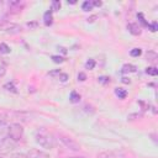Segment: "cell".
<instances>
[{"instance_id": "cell-1", "label": "cell", "mask_w": 158, "mask_h": 158, "mask_svg": "<svg viewBox=\"0 0 158 158\" xmlns=\"http://www.w3.org/2000/svg\"><path fill=\"white\" fill-rule=\"evenodd\" d=\"M36 142L47 149H52L56 146V138L52 132L47 131L46 129H40L36 132Z\"/></svg>"}, {"instance_id": "cell-2", "label": "cell", "mask_w": 158, "mask_h": 158, "mask_svg": "<svg viewBox=\"0 0 158 158\" xmlns=\"http://www.w3.org/2000/svg\"><path fill=\"white\" fill-rule=\"evenodd\" d=\"M8 133L12 141L17 142L24 137V127L20 124H11L8 127Z\"/></svg>"}, {"instance_id": "cell-3", "label": "cell", "mask_w": 158, "mask_h": 158, "mask_svg": "<svg viewBox=\"0 0 158 158\" xmlns=\"http://www.w3.org/2000/svg\"><path fill=\"white\" fill-rule=\"evenodd\" d=\"M15 147H16V142L12 141L9 136L0 140V154H8L11 151H14Z\"/></svg>"}, {"instance_id": "cell-4", "label": "cell", "mask_w": 158, "mask_h": 158, "mask_svg": "<svg viewBox=\"0 0 158 158\" xmlns=\"http://www.w3.org/2000/svg\"><path fill=\"white\" fill-rule=\"evenodd\" d=\"M59 140L62 141V143L67 147V148H69V149H72V151H79L81 149V145H79L74 138H72V137H69V136H66V135H59Z\"/></svg>"}, {"instance_id": "cell-5", "label": "cell", "mask_w": 158, "mask_h": 158, "mask_svg": "<svg viewBox=\"0 0 158 158\" xmlns=\"http://www.w3.org/2000/svg\"><path fill=\"white\" fill-rule=\"evenodd\" d=\"M27 158H50V154L43 152V151H40V149H30L29 153L26 154Z\"/></svg>"}, {"instance_id": "cell-6", "label": "cell", "mask_w": 158, "mask_h": 158, "mask_svg": "<svg viewBox=\"0 0 158 158\" xmlns=\"http://www.w3.org/2000/svg\"><path fill=\"white\" fill-rule=\"evenodd\" d=\"M22 9H24V3H20V2L10 3V12L11 14H19Z\"/></svg>"}, {"instance_id": "cell-7", "label": "cell", "mask_w": 158, "mask_h": 158, "mask_svg": "<svg viewBox=\"0 0 158 158\" xmlns=\"http://www.w3.org/2000/svg\"><path fill=\"white\" fill-rule=\"evenodd\" d=\"M127 29H129V31H130L132 35H135V36H137V35L141 33V27L138 26L137 24H129Z\"/></svg>"}, {"instance_id": "cell-8", "label": "cell", "mask_w": 158, "mask_h": 158, "mask_svg": "<svg viewBox=\"0 0 158 158\" xmlns=\"http://www.w3.org/2000/svg\"><path fill=\"white\" fill-rule=\"evenodd\" d=\"M52 11L51 10H48V11H46L45 12V15H43V20H45V25L46 26H50L51 24H52Z\"/></svg>"}, {"instance_id": "cell-9", "label": "cell", "mask_w": 158, "mask_h": 158, "mask_svg": "<svg viewBox=\"0 0 158 158\" xmlns=\"http://www.w3.org/2000/svg\"><path fill=\"white\" fill-rule=\"evenodd\" d=\"M20 30V26L19 25H15V24H10L8 27H5V31L6 32H9V33H16V32H19Z\"/></svg>"}, {"instance_id": "cell-10", "label": "cell", "mask_w": 158, "mask_h": 158, "mask_svg": "<svg viewBox=\"0 0 158 158\" xmlns=\"http://www.w3.org/2000/svg\"><path fill=\"white\" fill-rule=\"evenodd\" d=\"M69 100H70V103L77 104V103L81 101V95H79L77 91H72V93H70V96H69Z\"/></svg>"}, {"instance_id": "cell-11", "label": "cell", "mask_w": 158, "mask_h": 158, "mask_svg": "<svg viewBox=\"0 0 158 158\" xmlns=\"http://www.w3.org/2000/svg\"><path fill=\"white\" fill-rule=\"evenodd\" d=\"M115 94H116V96H118V99H125L127 96V91L125 89H122V88L115 89Z\"/></svg>"}, {"instance_id": "cell-12", "label": "cell", "mask_w": 158, "mask_h": 158, "mask_svg": "<svg viewBox=\"0 0 158 158\" xmlns=\"http://www.w3.org/2000/svg\"><path fill=\"white\" fill-rule=\"evenodd\" d=\"M136 70V68L132 66V64H125L124 67H122V69H121V73H124V74H126V73H130V72H135Z\"/></svg>"}, {"instance_id": "cell-13", "label": "cell", "mask_w": 158, "mask_h": 158, "mask_svg": "<svg viewBox=\"0 0 158 158\" xmlns=\"http://www.w3.org/2000/svg\"><path fill=\"white\" fill-rule=\"evenodd\" d=\"M82 9L84 11H90L93 9V3L91 2H84L83 5H82Z\"/></svg>"}, {"instance_id": "cell-14", "label": "cell", "mask_w": 158, "mask_h": 158, "mask_svg": "<svg viewBox=\"0 0 158 158\" xmlns=\"http://www.w3.org/2000/svg\"><path fill=\"white\" fill-rule=\"evenodd\" d=\"M130 54L132 57H140L142 54V51H141V48H132L131 52H130Z\"/></svg>"}, {"instance_id": "cell-15", "label": "cell", "mask_w": 158, "mask_h": 158, "mask_svg": "<svg viewBox=\"0 0 158 158\" xmlns=\"http://www.w3.org/2000/svg\"><path fill=\"white\" fill-rule=\"evenodd\" d=\"M146 73H147L148 75L154 77V75H157V74H158V70H157V68H154V67H149V68H147V69H146Z\"/></svg>"}, {"instance_id": "cell-16", "label": "cell", "mask_w": 158, "mask_h": 158, "mask_svg": "<svg viewBox=\"0 0 158 158\" xmlns=\"http://www.w3.org/2000/svg\"><path fill=\"white\" fill-rule=\"evenodd\" d=\"M59 9H61V2H58V0L52 2V10L53 11H58Z\"/></svg>"}, {"instance_id": "cell-17", "label": "cell", "mask_w": 158, "mask_h": 158, "mask_svg": "<svg viewBox=\"0 0 158 158\" xmlns=\"http://www.w3.org/2000/svg\"><path fill=\"white\" fill-rule=\"evenodd\" d=\"M94 67H95V61H94V59H89V61H87V63H85V68L87 69H94Z\"/></svg>"}, {"instance_id": "cell-18", "label": "cell", "mask_w": 158, "mask_h": 158, "mask_svg": "<svg viewBox=\"0 0 158 158\" xmlns=\"http://www.w3.org/2000/svg\"><path fill=\"white\" fill-rule=\"evenodd\" d=\"M0 52H2V53H9L10 52V47L8 45H5V43H2V45H0Z\"/></svg>"}, {"instance_id": "cell-19", "label": "cell", "mask_w": 158, "mask_h": 158, "mask_svg": "<svg viewBox=\"0 0 158 158\" xmlns=\"http://www.w3.org/2000/svg\"><path fill=\"white\" fill-rule=\"evenodd\" d=\"M156 58H157V54L154 52H148L147 53V59H148V61L153 62V61H156Z\"/></svg>"}, {"instance_id": "cell-20", "label": "cell", "mask_w": 158, "mask_h": 158, "mask_svg": "<svg viewBox=\"0 0 158 158\" xmlns=\"http://www.w3.org/2000/svg\"><path fill=\"white\" fill-rule=\"evenodd\" d=\"M99 83H101V84H106V83H109L110 82V78L109 77H99Z\"/></svg>"}, {"instance_id": "cell-21", "label": "cell", "mask_w": 158, "mask_h": 158, "mask_svg": "<svg viewBox=\"0 0 158 158\" xmlns=\"http://www.w3.org/2000/svg\"><path fill=\"white\" fill-rule=\"evenodd\" d=\"M6 90H9V91H14V93H16V89H15V87L11 84V83H8V84H5V87H4Z\"/></svg>"}, {"instance_id": "cell-22", "label": "cell", "mask_w": 158, "mask_h": 158, "mask_svg": "<svg viewBox=\"0 0 158 158\" xmlns=\"http://www.w3.org/2000/svg\"><path fill=\"white\" fill-rule=\"evenodd\" d=\"M52 59H53V62H54V63H62V62L64 61V59H63L62 57H59V56H53Z\"/></svg>"}, {"instance_id": "cell-23", "label": "cell", "mask_w": 158, "mask_h": 158, "mask_svg": "<svg viewBox=\"0 0 158 158\" xmlns=\"http://www.w3.org/2000/svg\"><path fill=\"white\" fill-rule=\"evenodd\" d=\"M137 17L140 19V22H141L143 26H148V24L146 22V20L143 19V15H142V14H138V15H137Z\"/></svg>"}, {"instance_id": "cell-24", "label": "cell", "mask_w": 158, "mask_h": 158, "mask_svg": "<svg viewBox=\"0 0 158 158\" xmlns=\"http://www.w3.org/2000/svg\"><path fill=\"white\" fill-rule=\"evenodd\" d=\"M87 79V75H85V73H83V72H81L78 74V81H81V82H84Z\"/></svg>"}, {"instance_id": "cell-25", "label": "cell", "mask_w": 158, "mask_h": 158, "mask_svg": "<svg viewBox=\"0 0 158 158\" xmlns=\"http://www.w3.org/2000/svg\"><path fill=\"white\" fill-rule=\"evenodd\" d=\"M11 158H27V156L24 153H15L11 156Z\"/></svg>"}, {"instance_id": "cell-26", "label": "cell", "mask_w": 158, "mask_h": 158, "mask_svg": "<svg viewBox=\"0 0 158 158\" xmlns=\"http://www.w3.org/2000/svg\"><path fill=\"white\" fill-rule=\"evenodd\" d=\"M148 27H149V30L152 32H156L157 31V22H153L152 25H148Z\"/></svg>"}, {"instance_id": "cell-27", "label": "cell", "mask_w": 158, "mask_h": 158, "mask_svg": "<svg viewBox=\"0 0 158 158\" xmlns=\"http://www.w3.org/2000/svg\"><path fill=\"white\" fill-rule=\"evenodd\" d=\"M59 79H61L62 82H66L67 79H68V75H67V74H62V73H61V74H59Z\"/></svg>"}, {"instance_id": "cell-28", "label": "cell", "mask_w": 158, "mask_h": 158, "mask_svg": "<svg viewBox=\"0 0 158 158\" xmlns=\"http://www.w3.org/2000/svg\"><path fill=\"white\" fill-rule=\"evenodd\" d=\"M93 5H95V6H101V2H93Z\"/></svg>"}, {"instance_id": "cell-29", "label": "cell", "mask_w": 158, "mask_h": 158, "mask_svg": "<svg viewBox=\"0 0 158 158\" xmlns=\"http://www.w3.org/2000/svg\"><path fill=\"white\" fill-rule=\"evenodd\" d=\"M95 17H96V16H91L90 19H88V22H93V21H94V19H95Z\"/></svg>"}, {"instance_id": "cell-30", "label": "cell", "mask_w": 158, "mask_h": 158, "mask_svg": "<svg viewBox=\"0 0 158 158\" xmlns=\"http://www.w3.org/2000/svg\"><path fill=\"white\" fill-rule=\"evenodd\" d=\"M122 82H124V83H130V81H127V78H124Z\"/></svg>"}, {"instance_id": "cell-31", "label": "cell", "mask_w": 158, "mask_h": 158, "mask_svg": "<svg viewBox=\"0 0 158 158\" xmlns=\"http://www.w3.org/2000/svg\"><path fill=\"white\" fill-rule=\"evenodd\" d=\"M69 158H84V157H69Z\"/></svg>"}, {"instance_id": "cell-32", "label": "cell", "mask_w": 158, "mask_h": 158, "mask_svg": "<svg viewBox=\"0 0 158 158\" xmlns=\"http://www.w3.org/2000/svg\"><path fill=\"white\" fill-rule=\"evenodd\" d=\"M0 158H2V157H0Z\"/></svg>"}]
</instances>
